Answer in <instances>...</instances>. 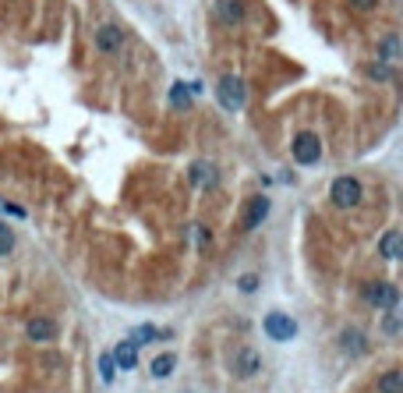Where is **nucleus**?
<instances>
[{
	"label": "nucleus",
	"mask_w": 403,
	"mask_h": 393,
	"mask_svg": "<svg viewBox=\"0 0 403 393\" xmlns=\"http://www.w3.org/2000/svg\"><path fill=\"white\" fill-rule=\"evenodd\" d=\"M25 333H28V340L46 344V340L57 337V322H53V319H32V322L25 326Z\"/></svg>",
	"instance_id": "11"
},
{
	"label": "nucleus",
	"mask_w": 403,
	"mask_h": 393,
	"mask_svg": "<svg viewBox=\"0 0 403 393\" xmlns=\"http://www.w3.org/2000/svg\"><path fill=\"white\" fill-rule=\"evenodd\" d=\"M113 365L117 369H124V372H131L135 365H138V344H131V340H120L117 347H113Z\"/></svg>",
	"instance_id": "9"
},
{
	"label": "nucleus",
	"mask_w": 403,
	"mask_h": 393,
	"mask_svg": "<svg viewBox=\"0 0 403 393\" xmlns=\"http://www.w3.org/2000/svg\"><path fill=\"white\" fill-rule=\"evenodd\" d=\"M339 340H344V347H350L354 354H357V351H364V337L357 333V329H347V333L339 337Z\"/></svg>",
	"instance_id": "19"
},
{
	"label": "nucleus",
	"mask_w": 403,
	"mask_h": 393,
	"mask_svg": "<svg viewBox=\"0 0 403 393\" xmlns=\"http://www.w3.org/2000/svg\"><path fill=\"white\" fill-rule=\"evenodd\" d=\"M241 18H244V4H241V0H220V21L234 25Z\"/></svg>",
	"instance_id": "14"
},
{
	"label": "nucleus",
	"mask_w": 403,
	"mask_h": 393,
	"mask_svg": "<svg viewBox=\"0 0 403 393\" xmlns=\"http://www.w3.org/2000/svg\"><path fill=\"white\" fill-rule=\"evenodd\" d=\"M368 75H371V78H379V82H386V78H389V68H382V64H375V68H371Z\"/></svg>",
	"instance_id": "25"
},
{
	"label": "nucleus",
	"mask_w": 403,
	"mask_h": 393,
	"mask_svg": "<svg viewBox=\"0 0 403 393\" xmlns=\"http://www.w3.org/2000/svg\"><path fill=\"white\" fill-rule=\"evenodd\" d=\"M396 329H400V322H396V316L389 312V316H386V333H396Z\"/></svg>",
	"instance_id": "26"
},
{
	"label": "nucleus",
	"mask_w": 403,
	"mask_h": 393,
	"mask_svg": "<svg viewBox=\"0 0 403 393\" xmlns=\"http://www.w3.org/2000/svg\"><path fill=\"white\" fill-rule=\"evenodd\" d=\"M113 372H117L113 358H110V354H100V379H103V383H113Z\"/></svg>",
	"instance_id": "20"
},
{
	"label": "nucleus",
	"mask_w": 403,
	"mask_h": 393,
	"mask_svg": "<svg viewBox=\"0 0 403 393\" xmlns=\"http://www.w3.org/2000/svg\"><path fill=\"white\" fill-rule=\"evenodd\" d=\"M170 107L174 110H188L191 107V89L184 85V82H174V89H170Z\"/></svg>",
	"instance_id": "13"
},
{
	"label": "nucleus",
	"mask_w": 403,
	"mask_h": 393,
	"mask_svg": "<svg viewBox=\"0 0 403 393\" xmlns=\"http://www.w3.org/2000/svg\"><path fill=\"white\" fill-rule=\"evenodd\" d=\"M259 369H262V358H259V351H252V347H241V351H237V358H234V372H237L241 379H252Z\"/></svg>",
	"instance_id": "7"
},
{
	"label": "nucleus",
	"mask_w": 403,
	"mask_h": 393,
	"mask_svg": "<svg viewBox=\"0 0 403 393\" xmlns=\"http://www.w3.org/2000/svg\"><path fill=\"white\" fill-rule=\"evenodd\" d=\"M382 57H389V60L400 57V39H396V36H386V39H382Z\"/></svg>",
	"instance_id": "21"
},
{
	"label": "nucleus",
	"mask_w": 403,
	"mask_h": 393,
	"mask_svg": "<svg viewBox=\"0 0 403 393\" xmlns=\"http://www.w3.org/2000/svg\"><path fill=\"white\" fill-rule=\"evenodd\" d=\"M329 199L339 209H354L361 202V181L357 177H336L332 188H329Z\"/></svg>",
	"instance_id": "4"
},
{
	"label": "nucleus",
	"mask_w": 403,
	"mask_h": 393,
	"mask_svg": "<svg viewBox=\"0 0 403 393\" xmlns=\"http://www.w3.org/2000/svg\"><path fill=\"white\" fill-rule=\"evenodd\" d=\"M379 393H403V376L393 369V372H386L382 379H379Z\"/></svg>",
	"instance_id": "16"
},
{
	"label": "nucleus",
	"mask_w": 403,
	"mask_h": 393,
	"mask_svg": "<svg viewBox=\"0 0 403 393\" xmlns=\"http://www.w3.org/2000/svg\"><path fill=\"white\" fill-rule=\"evenodd\" d=\"M265 217H269V199L265 195L252 199V202H247V213H244V230H255Z\"/></svg>",
	"instance_id": "10"
},
{
	"label": "nucleus",
	"mask_w": 403,
	"mask_h": 393,
	"mask_svg": "<svg viewBox=\"0 0 403 393\" xmlns=\"http://www.w3.org/2000/svg\"><path fill=\"white\" fill-rule=\"evenodd\" d=\"M174 369H177V354H170V351L160 354V358H152V365H149V372L156 376V379H167Z\"/></svg>",
	"instance_id": "12"
},
{
	"label": "nucleus",
	"mask_w": 403,
	"mask_h": 393,
	"mask_svg": "<svg viewBox=\"0 0 403 393\" xmlns=\"http://www.w3.org/2000/svg\"><path fill=\"white\" fill-rule=\"evenodd\" d=\"M156 337H167V333H160L156 326H138L135 333H131V344H152Z\"/></svg>",
	"instance_id": "17"
},
{
	"label": "nucleus",
	"mask_w": 403,
	"mask_h": 393,
	"mask_svg": "<svg viewBox=\"0 0 403 393\" xmlns=\"http://www.w3.org/2000/svg\"><path fill=\"white\" fill-rule=\"evenodd\" d=\"M364 301L375 309H393L400 301V291L393 284H371V287H364Z\"/></svg>",
	"instance_id": "5"
},
{
	"label": "nucleus",
	"mask_w": 403,
	"mask_h": 393,
	"mask_svg": "<svg viewBox=\"0 0 403 393\" xmlns=\"http://www.w3.org/2000/svg\"><path fill=\"white\" fill-rule=\"evenodd\" d=\"M124 46V33L117 25H103V28H96V50L100 53H117Z\"/></svg>",
	"instance_id": "8"
},
{
	"label": "nucleus",
	"mask_w": 403,
	"mask_h": 393,
	"mask_svg": "<svg viewBox=\"0 0 403 393\" xmlns=\"http://www.w3.org/2000/svg\"><path fill=\"white\" fill-rule=\"evenodd\" d=\"M237 287H241L244 294H255V287H259V277H252V273H247V277H241V280H237Z\"/></svg>",
	"instance_id": "23"
},
{
	"label": "nucleus",
	"mask_w": 403,
	"mask_h": 393,
	"mask_svg": "<svg viewBox=\"0 0 403 393\" xmlns=\"http://www.w3.org/2000/svg\"><path fill=\"white\" fill-rule=\"evenodd\" d=\"M216 100H220V107L223 110H241L244 103H247V85L237 78V75H223L220 78V85H216Z\"/></svg>",
	"instance_id": "1"
},
{
	"label": "nucleus",
	"mask_w": 403,
	"mask_h": 393,
	"mask_svg": "<svg viewBox=\"0 0 403 393\" xmlns=\"http://www.w3.org/2000/svg\"><path fill=\"white\" fill-rule=\"evenodd\" d=\"M188 177H191V185H195V188H216V181H220V170H216V163H209V160H198V163H191Z\"/></svg>",
	"instance_id": "6"
},
{
	"label": "nucleus",
	"mask_w": 403,
	"mask_h": 393,
	"mask_svg": "<svg viewBox=\"0 0 403 393\" xmlns=\"http://www.w3.org/2000/svg\"><path fill=\"white\" fill-rule=\"evenodd\" d=\"M350 4H354L357 11H375V8H379V0H350Z\"/></svg>",
	"instance_id": "24"
},
{
	"label": "nucleus",
	"mask_w": 403,
	"mask_h": 393,
	"mask_svg": "<svg viewBox=\"0 0 403 393\" xmlns=\"http://www.w3.org/2000/svg\"><path fill=\"white\" fill-rule=\"evenodd\" d=\"M290 153L301 167H315L322 160V138L315 131H297L294 135V145H290Z\"/></svg>",
	"instance_id": "2"
},
{
	"label": "nucleus",
	"mask_w": 403,
	"mask_h": 393,
	"mask_svg": "<svg viewBox=\"0 0 403 393\" xmlns=\"http://www.w3.org/2000/svg\"><path fill=\"white\" fill-rule=\"evenodd\" d=\"M0 217H18V220H25V209L15 205V202H4V199H0Z\"/></svg>",
	"instance_id": "22"
},
{
	"label": "nucleus",
	"mask_w": 403,
	"mask_h": 393,
	"mask_svg": "<svg viewBox=\"0 0 403 393\" xmlns=\"http://www.w3.org/2000/svg\"><path fill=\"white\" fill-rule=\"evenodd\" d=\"M15 252V230L0 220V255H11Z\"/></svg>",
	"instance_id": "18"
},
{
	"label": "nucleus",
	"mask_w": 403,
	"mask_h": 393,
	"mask_svg": "<svg viewBox=\"0 0 403 393\" xmlns=\"http://www.w3.org/2000/svg\"><path fill=\"white\" fill-rule=\"evenodd\" d=\"M262 329H265V337L276 340V344H287V340L297 337V322H294L287 312H269V316L262 319Z\"/></svg>",
	"instance_id": "3"
},
{
	"label": "nucleus",
	"mask_w": 403,
	"mask_h": 393,
	"mask_svg": "<svg viewBox=\"0 0 403 393\" xmlns=\"http://www.w3.org/2000/svg\"><path fill=\"white\" fill-rule=\"evenodd\" d=\"M379 255H382V259H389V262L400 255V234H396V230H389V234L379 241Z\"/></svg>",
	"instance_id": "15"
}]
</instances>
